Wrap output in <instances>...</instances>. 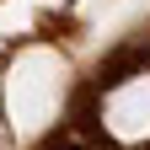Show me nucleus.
<instances>
[{
  "label": "nucleus",
  "instance_id": "f257e3e1",
  "mask_svg": "<svg viewBox=\"0 0 150 150\" xmlns=\"http://www.w3.org/2000/svg\"><path fill=\"white\" fill-rule=\"evenodd\" d=\"M59 91H64V70L48 48H32L16 59L11 70V118L22 129H43L59 107Z\"/></svg>",
  "mask_w": 150,
  "mask_h": 150
},
{
  "label": "nucleus",
  "instance_id": "f03ea898",
  "mask_svg": "<svg viewBox=\"0 0 150 150\" xmlns=\"http://www.w3.org/2000/svg\"><path fill=\"white\" fill-rule=\"evenodd\" d=\"M150 118V81H129V86H118V91H112V97H107V129H112V134H145V123Z\"/></svg>",
  "mask_w": 150,
  "mask_h": 150
}]
</instances>
